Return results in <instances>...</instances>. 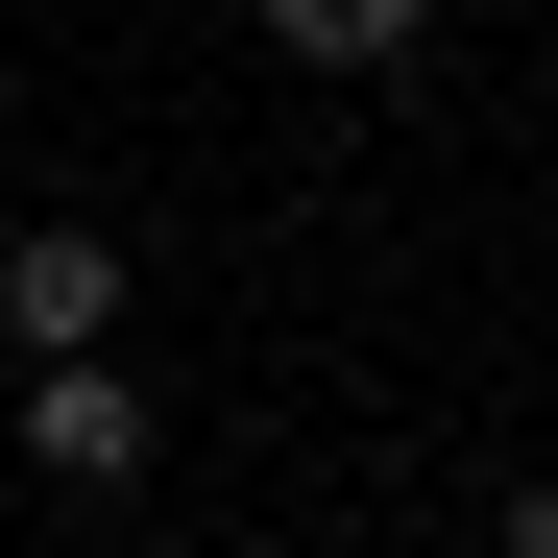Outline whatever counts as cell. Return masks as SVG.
<instances>
[{
    "mask_svg": "<svg viewBox=\"0 0 558 558\" xmlns=\"http://www.w3.org/2000/svg\"><path fill=\"white\" fill-rule=\"evenodd\" d=\"M413 25H437V0H267L292 73H413Z\"/></svg>",
    "mask_w": 558,
    "mask_h": 558,
    "instance_id": "3",
    "label": "cell"
},
{
    "mask_svg": "<svg viewBox=\"0 0 558 558\" xmlns=\"http://www.w3.org/2000/svg\"><path fill=\"white\" fill-rule=\"evenodd\" d=\"M0 437H25L49 486H146V437H170V413H146V364H122V340H49V364H25V413H0Z\"/></svg>",
    "mask_w": 558,
    "mask_h": 558,
    "instance_id": "1",
    "label": "cell"
},
{
    "mask_svg": "<svg viewBox=\"0 0 558 558\" xmlns=\"http://www.w3.org/2000/svg\"><path fill=\"white\" fill-rule=\"evenodd\" d=\"M0 340H122V219H25V243H0Z\"/></svg>",
    "mask_w": 558,
    "mask_h": 558,
    "instance_id": "2",
    "label": "cell"
},
{
    "mask_svg": "<svg viewBox=\"0 0 558 558\" xmlns=\"http://www.w3.org/2000/svg\"><path fill=\"white\" fill-rule=\"evenodd\" d=\"M486 534H510V558H558V461H534V486H510V510H486Z\"/></svg>",
    "mask_w": 558,
    "mask_h": 558,
    "instance_id": "4",
    "label": "cell"
}]
</instances>
